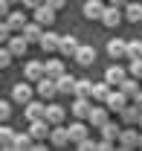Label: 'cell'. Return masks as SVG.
I'll return each instance as SVG.
<instances>
[{"instance_id":"1","label":"cell","mask_w":142,"mask_h":151,"mask_svg":"<svg viewBox=\"0 0 142 151\" xmlns=\"http://www.w3.org/2000/svg\"><path fill=\"white\" fill-rule=\"evenodd\" d=\"M38 87V96H41V99H55V96H58V81H55V78H49V76H44V78H38L35 81Z\"/></svg>"},{"instance_id":"2","label":"cell","mask_w":142,"mask_h":151,"mask_svg":"<svg viewBox=\"0 0 142 151\" xmlns=\"http://www.w3.org/2000/svg\"><path fill=\"white\" fill-rule=\"evenodd\" d=\"M72 116L75 119H90V111H93V102H90V96H75V102H72Z\"/></svg>"},{"instance_id":"3","label":"cell","mask_w":142,"mask_h":151,"mask_svg":"<svg viewBox=\"0 0 142 151\" xmlns=\"http://www.w3.org/2000/svg\"><path fill=\"white\" fill-rule=\"evenodd\" d=\"M122 20H125V9H119V6H107L105 15H102V23H105L107 29H116Z\"/></svg>"},{"instance_id":"4","label":"cell","mask_w":142,"mask_h":151,"mask_svg":"<svg viewBox=\"0 0 142 151\" xmlns=\"http://www.w3.org/2000/svg\"><path fill=\"white\" fill-rule=\"evenodd\" d=\"M93 128H102L105 122H110V108L107 105H93V111H90V119H87Z\"/></svg>"},{"instance_id":"5","label":"cell","mask_w":142,"mask_h":151,"mask_svg":"<svg viewBox=\"0 0 142 151\" xmlns=\"http://www.w3.org/2000/svg\"><path fill=\"white\" fill-rule=\"evenodd\" d=\"M12 102H18V105L32 102V87H29V78H26V81H18V84L12 87Z\"/></svg>"},{"instance_id":"6","label":"cell","mask_w":142,"mask_h":151,"mask_svg":"<svg viewBox=\"0 0 142 151\" xmlns=\"http://www.w3.org/2000/svg\"><path fill=\"white\" fill-rule=\"evenodd\" d=\"M55 12L58 9H52V6H47V3H41L38 9H32V15H35L38 23H44V26H52L55 23Z\"/></svg>"},{"instance_id":"7","label":"cell","mask_w":142,"mask_h":151,"mask_svg":"<svg viewBox=\"0 0 142 151\" xmlns=\"http://www.w3.org/2000/svg\"><path fill=\"white\" fill-rule=\"evenodd\" d=\"M128 76H131V73L125 70L122 64H110V67L105 70V78L110 81V84H113V87H119V84H122V81L128 78Z\"/></svg>"},{"instance_id":"8","label":"cell","mask_w":142,"mask_h":151,"mask_svg":"<svg viewBox=\"0 0 142 151\" xmlns=\"http://www.w3.org/2000/svg\"><path fill=\"white\" fill-rule=\"evenodd\" d=\"M128 99H131V96H128L122 87H119V90H110V96H107V102H105V105L110 108V111H116V113H119L125 105H128Z\"/></svg>"},{"instance_id":"9","label":"cell","mask_w":142,"mask_h":151,"mask_svg":"<svg viewBox=\"0 0 142 151\" xmlns=\"http://www.w3.org/2000/svg\"><path fill=\"white\" fill-rule=\"evenodd\" d=\"M23 113H26L29 122H35V119H47V105H44V102H26V105H23Z\"/></svg>"},{"instance_id":"10","label":"cell","mask_w":142,"mask_h":151,"mask_svg":"<svg viewBox=\"0 0 142 151\" xmlns=\"http://www.w3.org/2000/svg\"><path fill=\"white\" fill-rule=\"evenodd\" d=\"M49 142H52L55 148H64L70 139V128H64V125H52V134H49Z\"/></svg>"},{"instance_id":"11","label":"cell","mask_w":142,"mask_h":151,"mask_svg":"<svg viewBox=\"0 0 142 151\" xmlns=\"http://www.w3.org/2000/svg\"><path fill=\"white\" fill-rule=\"evenodd\" d=\"M23 76H26L29 81H38V78H44V76H47V64H44V61H26Z\"/></svg>"},{"instance_id":"12","label":"cell","mask_w":142,"mask_h":151,"mask_svg":"<svg viewBox=\"0 0 142 151\" xmlns=\"http://www.w3.org/2000/svg\"><path fill=\"white\" fill-rule=\"evenodd\" d=\"M72 58H75V64H78V67H90V64L96 61V50H93L90 44H81V47H78V52H75Z\"/></svg>"},{"instance_id":"13","label":"cell","mask_w":142,"mask_h":151,"mask_svg":"<svg viewBox=\"0 0 142 151\" xmlns=\"http://www.w3.org/2000/svg\"><path fill=\"white\" fill-rule=\"evenodd\" d=\"M29 134H32L35 139H47V137L52 134V125H49L47 119H35V122H29Z\"/></svg>"},{"instance_id":"14","label":"cell","mask_w":142,"mask_h":151,"mask_svg":"<svg viewBox=\"0 0 142 151\" xmlns=\"http://www.w3.org/2000/svg\"><path fill=\"white\" fill-rule=\"evenodd\" d=\"M105 3L102 0H87L84 3V18H90V20H102V15H105Z\"/></svg>"},{"instance_id":"15","label":"cell","mask_w":142,"mask_h":151,"mask_svg":"<svg viewBox=\"0 0 142 151\" xmlns=\"http://www.w3.org/2000/svg\"><path fill=\"white\" fill-rule=\"evenodd\" d=\"M78 47H81V44H78V38H72V35H61V44H58V52H61V55H75V52H78Z\"/></svg>"},{"instance_id":"16","label":"cell","mask_w":142,"mask_h":151,"mask_svg":"<svg viewBox=\"0 0 142 151\" xmlns=\"http://www.w3.org/2000/svg\"><path fill=\"white\" fill-rule=\"evenodd\" d=\"M119 145L122 148H139V131L136 128H125L119 134Z\"/></svg>"},{"instance_id":"17","label":"cell","mask_w":142,"mask_h":151,"mask_svg":"<svg viewBox=\"0 0 142 151\" xmlns=\"http://www.w3.org/2000/svg\"><path fill=\"white\" fill-rule=\"evenodd\" d=\"M6 47L15 52V58H23V55H26V50H29V41H26V35L20 32L18 38H9V44H6Z\"/></svg>"},{"instance_id":"18","label":"cell","mask_w":142,"mask_h":151,"mask_svg":"<svg viewBox=\"0 0 142 151\" xmlns=\"http://www.w3.org/2000/svg\"><path fill=\"white\" fill-rule=\"evenodd\" d=\"M107 55H110V58L128 55V41H125V38H113V41H107Z\"/></svg>"},{"instance_id":"19","label":"cell","mask_w":142,"mask_h":151,"mask_svg":"<svg viewBox=\"0 0 142 151\" xmlns=\"http://www.w3.org/2000/svg\"><path fill=\"white\" fill-rule=\"evenodd\" d=\"M38 44H41V50H44V52H55V50H58V44H61V35L47 29V32H44V38H41Z\"/></svg>"},{"instance_id":"20","label":"cell","mask_w":142,"mask_h":151,"mask_svg":"<svg viewBox=\"0 0 142 151\" xmlns=\"http://www.w3.org/2000/svg\"><path fill=\"white\" fill-rule=\"evenodd\" d=\"M64 116H67V108H61V105H47V122H49V125H64Z\"/></svg>"},{"instance_id":"21","label":"cell","mask_w":142,"mask_h":151,"mask_svg":"<svg viewBox=\"0 0 142 151\" xmlns=\"http://www.w3.org/2000/svg\"><path fill=\"white\" fill-rule=\"evenodd\" d=\"M139 113H142L139 105H125L122 111H119V116H122L125 125H136V122H139Z\"/></svg>"},{"instance_id":"22","label":"cell","mask_w":142,"mask_h":151,"mask_svg":"<svg viewBox=\"0 0 142 151\" xmlns=\"http://www.w3.org/2000/svg\"><path fill=\"white\" fill-rule=\"evenodd\" d=\"M15 137H18V134H15L6 122H3V125H0V148L12 151V148H15Z\"/></svg>"},{"instance_id":"23","label":"cell","mask_w":142,"mask_h":151,"mask_svg":"<svg viewBox=\"0 0 142 151\" xmlns=\"http://www.w3.org/2000/svg\"><path fill=\"white\" fill-rule=\"evenodd\" d=\"M125 20H131V23H139L142 20V3L139 0H131L125 6Z\"/></svg>"},{"instance_id":"24","label":"cell","mask_w":142,"mask_h":151,"mask_svg":"<svg viewBox=\"0 0 142 151\" xmlns=\"http://www.w3.org/2000/svg\"><path fill=\"white\" fill-rule=\"evenodd\" d=\"M20 32L26 35V41H41V38H44V23L32 20V23H26V26H23Z\"/></svg>"},{"instance_id":"25","label":"cell","mask_w":142,"mask_h":151,"mask_svg":"<svg viewBox=\"0 0 142 151\" xmlns=\"http://www.w3.org/2000/svg\"><path fill=\"white\" fill-rule=\"evenodd\" d=\"M110 87H113V84H110V81H96V84H93V99H96V102H107V96H110Z\"/></svg>"},{"instance_id":"26","label":"cell","mask_w":142,"mask_h":151,"mask_svg":"<svg viewBox=\"0 0 142 151\" xmlns=\"http://www.w3.org/2000/svg\"><path fill=\"white\" fill-rule=\"evenodd\" d=\"M87 134L90 131H87V125H84V119H78V122H72V125H70V139H72V142H81Z\"/></svg>"},{"instance_id":"27","label":"cell","mask_w":142,"mask_h":151,"mask_svg":"<svg viewBox=\"0 0 142 151\" xmlns=\"http://www.w3.org/2000/svg\"><path fill=\"white\" fill-rule=\"evenodd\" d=\"M64 73H67L64 61H58V58H52V61H47V76H49V78H55V81H58V78H61Z\"/></svg>"},{"instance_id":"28","label":"cell","mask_w":142,"mask_h":151,"mask_svg":"<svg viewBox=\"0 0 142 151\" xmlns=\"http://www.w3.org/2000/svg\"><path fill=\"white\" fill-rule=\"evenodd\" d=\"M75 81H78V78H72L70 73H64L61 76V78H58V93H75Z\"/></svg>"},{"instance_id":"29","label":"cell","mask_w":142,"mask_h":151,"mask_svg":"<svg viewBox=\"0 0 142 151\" xmlns=\"http://www.w3.org/2000/svg\"><path fill=\"white\" fill-rule=\"evenodd\" d=\"M99 131H102V139H110V142H113V139H119V134H122V128H119L116 122H105V125H102Z\"/></svg>"},{"instance_id":"30","label":"cell","mask_w":142,"mask_h":151,"mask_svg":"<svg viewBox=\"0 0 142 151\" xmlns=\"http://www.w3.org/2000/svg\"><path fill=\"white\" fill-rule=\"evenodd\" d=\"M139 81H142V78H133V76H128V78H125V81L119 84V87H122L125 93H128L131 99H133V96H136V93L142 90V87H139Z\"/></svg>"},{"instance_id":"31","label":"cell","mask_w":142,"mask_h":151,"mask_svg":"<svg viewBox=\"0 0 142 151\" xmlns=\"http://www.w3.org/2000/svg\"><path fill=\"white\" fill-rule=\"evenodd\" d=\"M72 96H90V99H93V81H90V78H78Z\"/></svg>"},{"instance_id":"32","label":"cell","mask_w":142,"mask_h":151,"mask_svg":"<svg viewBox=\"0 0 142 151\" xmlns=\"http://www.w3.org/2000/svg\"><path fill=\"white\" fill-rule=\"evenodd\" d=\"M32 139H35L32 134H18V137H15V148H18V151H26V148H35V142H32Z\"/></svg>"},{"instance_id":"33","label":"cell","mask_w":142,"mask_h":151,"mask_svg":"<svg viewBox=\"0 0 142 151\" xmlns=\"http://www.w3.org/2000/svg\"><path fill=\"white\" fill-rule=\"evenodd\" d=\"M6 20H9V23H12V29H18V32L29 23V20L23 18V12H9V18H6Z\"/></svg>"},{"instance_id":"34","label":"cell","mask_w":142,"mask_h":151,"mask_svg":"<svg viewBox=\"0 0 142 151\" xmlns=\"http://www.w3.org/2000/svg\"><path fill=\"white\" fill-rule=\"evenodd\" d=\"M128 58H142V41H128Z\"/></svg>"},{"instance_id":"35","label":"cell","mask_w":142,"mask_h":151,"mask_svg":"<svg viewBox=\"0 0 142 151\" xmlns=\"http://www.w3.org/2000/svg\"><path fill=\"white\" fill-rule=\"evenodd\" d=\"M128 73L133 76V78H142V58H131V64H128Z\"/></svg>"},{"instance_id":"36","label":"cell","mask_w":142,"mask_h":151,"mask_svg":"<svg viewBox=\"0 0 142 151\" xmlns=\"http://www.w3.org/2000/svg\"><path fill=\"white\" fill-rule=\"evenodd\" d=\"M12 58H15V52H12L9 47H3V50H0V67H12Z\"/></svg>"},{"instance_id":"37","label":"cell","mask_w":142,"mask_h":151,"mask_svg":"<svg viewBox=\"0 0 142 151\" xmlns=\"http://www.w3.org/2000/svg\"><path fill=\"white\" fill-rule=\"evenodd\" d=\"M75 145H78L81 151H96V148H99V142H96L93 137H84V139H81V142H75Z\"/></svg>"},{"instance_id":"38","label":"cell","mask_w":142,"mask_h":151,"mask_svg":"<svg viewBox=\"0 0 142 151\" xmlns=\"http://www.w3.org/2000/svg\"><path fill=\"white\" fill-rule=\"evenodd\" d=\"M0 119H3V122L12 119V102H0Z\"/></svg>"},{"instance_id":"39","label":"cell","mask_w":142,"mask_h":151,"mask_svg":"<svg viewBox=\"0 0 142 151\" xmlns=\"http://www.w3.org/2000/svg\"><path fill=\"white\" fill-rule=\"evenodd\" d=\"M12 12V0H0V18H9Z\"/></svg>"},{"instance_id":"40","label":"cell","mask_w":142,"mask_h":151,"mask_svg":"<svg viewBox=\"0 0 142 151\" xmlns=\"http://www.w3.org/2000/svg\"><path fill=\"white\" fill-rule=\"evenodd\" d=\"M41 3H44V0H20V6H23V9H38Z\"/></svg>"},{"instance_id":"41","label":"cell","mask_w":142,"mask_h":151,"mask_svg":"<svg viewBox=\"0 0 142 151\" xmlns=\"http://www.w3.org/2000/svg\"><path fill=\"white\" fill-rule=\"evenodd\" d=\"M47 6H52V9H64L67 6V0H44Z\"/></svg>"},{"instance_id":"42","label":"cell","mask_w":142,"mask_h":151,"mask_svg":"<svg viewBox=\"0 0 142 151\" xmlns=\"http://www.w3.org/2000/svg\"><path fill=\"white\" fill-rule=\"evenodd\" d=\"M128 3H131V0H110V6H119V9H125Z\"/></svg>"},{"instance_id":"43","label":"cell","mask_w":142,"mask_h":151,"mask_svg":"<svg viewBox=\"0 0 142 151\" xmlns=\"http://www.w3.org/2000/svg\"><path fill=\"white\" fill-rule=\"evenodd\" d=\"M133 105H139V108H142V90H139L136 96H133Z\"/></svg>"},{"instance_id":"44","label":"cell","mask_w":142,"mask_h":151,"mask_svg":"<svg viewBox=\"0 0 142 151\" xmlns=\"http://www.w3.org/2000/svg\"><path fill=\"white\" fill-rule=\"evenodd\" d=\"M136 125H139V128H142V113H139V122H136Z\"/></svg>"},{"instance_id":"45","label":"cell","mask_w":142,"mask_h":151,"mask_svg":"<svg viewBox=\"0 0 142 151\" xmlns=\"http://www.w3.org/2000/svg\"><path fill=\"white\" fill-rule=\"evenodd\" d=\"M139 148H142V134H139Z\"/></svg>"},{"instance_id":"46","label":"cell","mask_w":142,"mask_h":151,"mask_svg":"<svg viewBox=\"0 0 142 151\" xmlns=\"http://www.w3.org/2000/svg\"><path fill=\"white\" fill-rule=\"evenodd\" d=\"M12 3H20V0H12Z\"/></svg>"}]
</instances>
